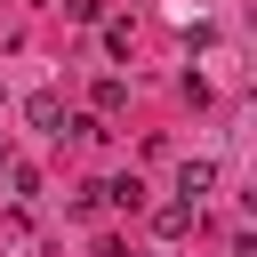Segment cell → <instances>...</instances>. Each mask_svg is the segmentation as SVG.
<instances>
[{
  "mask_svg": "<svg viewBox=\"0 0 257 257\" xmlns=\"http://www.w3.org/2000/svg\"><path fill=\"white\" fill-rule=\"evenodd\" d=\"M24 120H32L40 137H64V96H56V88H32V96H24Z\"/></svg>",
  "mask_w": 257,
  "mask_h": 257,
  "instance_id": "obj_1",
  "label": "cell"
},
{
  "mask_svg": "<svg viewBox=\"0 0 257 257\" xmlns=\"http://www.w3.org/2000/svg\"><path fill=\"white\" fill-rule=\"evenodd\" d=\"M209 185H217V161H185V169H177V201H185V209H201Z\"/></svg>",
  "mask_w": 257,
  "mask_h": 257,
  "instance_id": "obj_2",
  "label": "cell"
},
{
  "mask_svg": "<svg viewBox=\"0 0 257 257\" xmlns=\"http://www.w3.org/2000/svg\"><path fill=\"white\" fill-rule=\"evenodd\" d=\"M153 233H161V241H185V233H193V209H185V201H169V209L153 217Z\"/></svg>",
  "mask_w": 257,
  "mask_h": 257,
  "instance_id": "obj_3",
  "label": "cell"
},
{
  "mask_svg": "<svg viewBox=\"0 0 257 257\" xmlns=\"http://www.w3.org/2000/svg\"><path fill=\"white\" fill-rule=\"evenodd\" d=\"M96 193H104L112 209H137V201H145V185H137V177H112V185H96Z\"/></svg>",
  "mask_w": 257,
  "mask_h": 257,
  "instance_id": "obj_4",
  "label": "cell"
},
{
  "mask_svg": "<svg viewBox=\"0 0 257 257\" xmlns=\"http://www.w3.org/2000/svg\"><path fill=\"white\" fill-rule=\"evenodd\" d=\"M120 104H128V80L104 72V80H96V112H120Z\"/></svg>",
  "mask_w": 257,
  "mask_h": 257,
  "instance_id": "obj_5",
  "label": "cell"
},
{
  "mask_svg": "<svg viewBox=\"0 0 257 257\" xmlns=\"http://www.w3.org/2000/svg\"><path fill=\"white\" fill-rule=\"evenodd\" d=\"M0 169H8V128H0Z\"/></svg>",
  "mask_w": 257,
  "mask_h": 257,
  "instance_id": "obj_6",
  "label": "cell"
}]
</instances>
